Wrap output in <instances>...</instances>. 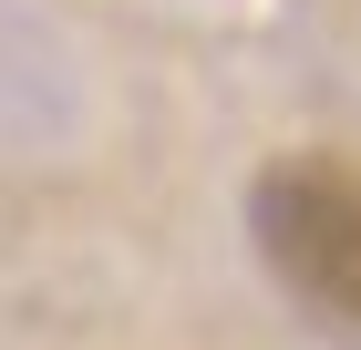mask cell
<instances>
[{
	"instance_id": "cell-1",
	"label": "cell",
	"mask_w": 361,
	"mask_h": 350,
	"mask_svg": "<svg viewBox=\"0 0 361 350\" xmlns=\"http://www.w3.org/2000/svg\"><path fill=\"white\" fill-rule=\"evenodd\" d=\"M248 247L320 330L361 350V155H269L248 175Z\"/></svg>"
}]
</instances>
